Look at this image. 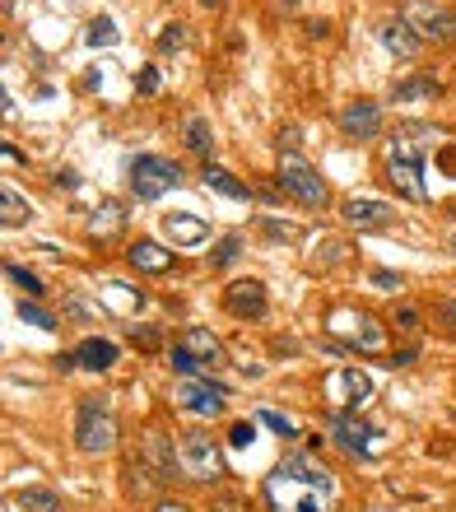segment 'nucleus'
Returning <instances> with one entry per match:
<instances>
[{"label": "nucleus", "instance_id": "10", "mask_svg": "<svg viewBox=\"0 0 456 512\" xmlns=\"http://www.w3.org/2000/svg\"><path fill=\"white\" fill-rule=\"evenodd\" d=\"M173 401L182 405L187 415H196V419H215V415H224L228 391L219 387V382H210V378H182L173 387Z\"/></svg>", "mask_w": 456, "mask_h": 512}, {"label": "nucleus", "instance_id": "13", "mask_svg": "<svg viewBox=\"0 0 456 512\" xmlns=\"http://www.w3.org/2000/svg\"><path fill=\"white\" fill-rule=\"evenodd\" d=\"M340 215H345V224H354V229H387L391 219H396V210H391L387 201H368V196H349V201L340 205Z\"/></svg>", "mask_w": 456, "mask_h": 512}, {"label": "nucleus", "instance_id": "31", "mask_svg": "<svg viewBox=\"0 0 456 512\" xmlns=\"http://www.w3.org/2000/svg\"><path fill=\"white\" fill-rule=\"evenodd\" d=\"M182 42H187V33H182V24H168V28H163V33H159V52H177Z\"/></svg>", "mask_w": 456, "mask_h": 512}, {"label": "nucleus", "instance_id": "41", "mask_svg": "<svg viewBox=\"0 0 456 512\" xmlns=\"http://www.w3.org/2000/svg\"><path fill=\"white\" fill-rule=\"evenodd\" d=\"M201 5H205V10H215V5H219V0H201Z\"/></svg>", "mask_w": 456, "mask_h": 512}, {"label": "nucleus", "instance_id": "42", "mask_svg": "<svg viewBox=\"0 0 456 512\" xmlns=\"http://www.w3.org/2000/svg\"><path fill=\"white\" fill-rule=\"evenodd\" d=\"M447 243H452V252H456V229H452V238H447Z\"/></svg>", "mask_w": 456, "mask_h": 512}, {"label": "nucleus", "instance_id": "5", "mask_svg": "<svg viewBox=\"0 0 456 512\" xmlns=\"http://www.w3.org/2000/svg\"><path fill=\"white\" fill-rule=\"evenodd\" d=\"M322 396L331 415H359V405L373 396V378L363 368H331L322 382Z\"/></svg>", "mask_w": 456, "mask_h": 512}, {"label": "nucleus", "instance_id": "20", "mask_svg": "<svg viewBox=\"0 0 456 512\" xmlns=\"http://www.w3.org/2000/svg\"><path fill=\"white\" fill-rule=\"evenodd\" d=\"M70 364H80V368H89V373H108L112 364H117V345L112 340H84L80 350H75V359Z\"/></svg>", "mask_w": 456, "mask_h": 512}, {"label": "nucleus", "instance_id": "9", "mask_svg": "<svg viewBox=\"0 0 456 512\" xmlns=\"http://www.w3.org/2000/svg\"><path fill=\"white\" fill-rule=\"evenodd\" d=\"M177 457H182V475L187 480H215V475H224V452L205 433H182L177 438Z\"/></svg>", "mask_w": 456, "mask_h": 512}, {"label": "nucleus", "instance_id": "40", "mask_svg": "<svg viewBox=\"0 0 456 512\" xmlns=\"http://www.w3.org/2000/svg\"><path fill=\"white\" fill-rule=\"evenodd\" d=\"M443 317L452 322V331H456V303H443Z\"/></svg>", "mask_w": 456, "mask_h": 512}, {"label": "nucleus", "instance_id": "6", "mask_svg": "<svg viewBox=\"0 0 456 512\" xmlns=\"http://www.w3.org/2000/svg\"><path fill=\"white\" fill-rule=\"evenodd\" d=\"M280 187L289 191L298 205H312V210L326 205V182L317 177V168H312L298 149H284L280 154Z\"/></svg>", "mask_w": 456, "mask_h": 512}, {"label": "nucleus", "instance_id": "28", "mask_svg": "<svg viewBox=\"0 0 456 512\" xmlns=\"http://www.w3.org/2000/svg\"><path fill=\"white\" fill-rule=\"evenodd\" d=\"M117 38L121 33L112 28V19H94V24H89V47H112Z\"/></svg>", "mask_w": 456, "mask_h": 512}, {"label": "nucleus", "instance_id": "21", "mask_svg": "<svg viewBox=\"0 0 456 512\" xmlns=\"http://www.w3.org/2000/svg\"><path fill=\"white\" fill-rule=\"evenodd\" d=\"M438 94H443V84L433 80V75H415V80H405V84H396V89H391V98H396V103H433Z\"/></svg>", "mask_w": 456, "mask_h": 512}, {"label": "nucleus", "instance_id": "7", "mask_svg": "<svg viewBox=\"0 0 456 512\" xmlns=\"http://www.w3.org/2000/svg\"><path fill=\"white\" fill-rule=\"evenodd\" d=\"M182 182V168L173 159H159V154H140L131 163V191L135 201H159L163 191H173Z\"/></svg>", "mask_w": 456, "mask_h": 512}, {"label": "nucleus", "instance_id": "30", "mask_svg": "<svg viewBox=\"0 0 456 512\" xmlns=\"http://www.w3.org/2000/svg\"><path fill=\"white\" fill-rule=\"evenodd\" d=\"M19 317H24L28 326H38V331H52V326H56L52 317H47V312L38 308V303H19Z\"/></svg>", "mask_w": 456, "mask_h": 512}, {"label": "nucleus", "instance_id": "22", "mask_svg": "<svg viewBox=\"0 0 456 512\" xmlns=\"http://www.w3.org/2000/svg\"><path fill=\"white\" fill-rule=\"evenodd\" d=\"M205 187L219 191V196H228V201H247V187H242L238 177L228 173V168H215V163H205Z\"/></svg>", "mask_w": 456, "mask_h": 512}, {"label": "nucleus", "instance_id": "1", "mask_svg": "<svg viewBox=\"0 0 456 512\" xmlns=\"http://www.w3.org/2000/svg\"><path fill=\"white\" fill-rule=\"evenodd\" d=\"M331 499H336V480L312 457H289L266 475L270 512H326Z\"/></svg>", "mask_w": 456, "mask_h": 512}, {"label": "nucleus", "instance_id": "27", "mask_svg": "<svg viewBox=\"0 0 456 512\" xmlns=\"http://www.w3.org/2000/svg\"><path fill=\"white\" fill-rule=\"evenodd\" d=\"M238 256H242V238H238V233H228V238H219L215 256H210V266H215V270H224V266H233Z\"/></svg>", "mask_w": 456, "mask_h": 512}, {"label": "nucleus", "instance_id": "37", "mask_svg": "<svg viewBox=\"0 0 456 512\" xmlns=\"http://www.w3.org/2000/svg\"><path fill=\"white\" fill-rule=\"evenodd\" d=\"M373 284H382V289H401V275H391V270H373Z\"/></svg>", "mask_w": 456, "mask_h": 512}, {"label": "nucleus", "instance_id": "19", "mask_svg": "<svg viewBox=\"0 0 456 512\" xmlns=\"http://www.w3.org/2000/svg\"><path fill=\"white\" fill-rule=\"evenodd\" d=\"M145 457H149V466L159 471V480H177L182 475V457H177V447L163 438V433H149L145 438Z\"/></svg>", "mask_w": 456, "mask_h": 512}, {"label": "nucleus", "instance_id": "17", "mask_svg": "<svg viewBox=\"0 0 456 512\" xmlns=\"http://www.w3.org/2000/svg\"><path fill=\"white\" fill-rule=\"evenodd\" d=\"M126 261H131L135 270H145V275H163V270H173V252L159 243H149V238H135L131 247H126Z\"/></svg>", "mask_w": 456, "mask_h": 512}, {"label": "nucleus", "instance_id": "18", "mask_svg": "<svg viewBox=\"0 0 456 512\" xmlns=\"http://www.w3.org/2000/svg\"><path fill=\"white\" fill-rule=\"evenodd\" d=\"M377 38H382V47H387L396 61H415V56H419V38L410 33V24H405V19H387V24L377 28Z\"/></svg>", "mask_w": 456, "mask_h": 512}, {"label": "nucleus", "instance_id": "4", "mask_svg": "<svg viewBox=\"0 0 456 512\" xmlns=\"http://www.w3.org/2000/svg\"><path fill=\"white\" fill-rule=\"evenodd\" d=\"M219 364H224V345L205 326H191L187 336L173 345V368L182 378H210V368Z\"/></svg>", "mask_w": 456, "mask_h": 512}, {"label": "nucleus", "instance_id": "2", "mask_svg": "<svg viewBox=\"0 0 456 512\" xmlns=\"http://www.w3.org/2000/svg\"><path fill=\"white\" fill-rule=\"evenodd\" d=\"M387 182L401 191L405 201H429L424 187V154L410 135H391L387 140Z\"/></svg>", "mask_w": 456, "mask_h": 512}, {"label": "nucleus", "instance_id": "11", "mask_svg": "<svg viewBox=\"0 0 456 512\" xmlns=\"http://www.w3.org/2000/svg\"><path fill=\"white\" fill-rule=\"evenodd\" d=\"M331 336H340L359 354H382L387 350V331H382L377 317H368V312H340L336 322H331Z\"/></svg>", "mask_w": 456, "mask_h": 512}, {"label": "nucleus", "instance_id": "26", "mask_svg": "<svg viewBox=\"0 0 456 512\" xmlns=\"http://www.w3.org/2000/svg\"><path fill=\"white\" fill-rule=\"evenodd\" d=\"M0 210H5V224H28V219H33V210H28V201H19V191H5V196H0Z\"/></svg>", "mask_w": 456, "mask_h": 512}, {"label": "nucleus", "instance_id": "23", "mask_svg": "<svg viewBox=\"0 0 456 512\" xmlns=\"http://www.w3.org/2000/svg\"><path fill=\"white\" fill-rule=\"evenodd\" d=\"M182 135H187V149H196V154H205V149L215 145V135H210V122H205V117H187Z\"/></svg>", "mask_w": 456, "mask_h": 512}, {"label": "nucleus", "instance_id": "12", "mask_svg": "<svg viewBox=\"0 0 456 512\" xmlns=\"http://www.w3.org/2000/svg\"><path fill=\"white\" fill-rule=\"evenodd\" d=\"M326 433H331V443L336 447H345L349 457H373L377 429L373 424H363L359 415H331L326 419Z\"/></svg>", "mask_w": 456, "mask_h": 512}, {"label": "nucleus", "instance_id": "39", "mask_svg": "<svg viewBox=\"0 0 456 512\" xmlns=\"http://www.w3.org/2000/svg\"><path fill=\"white\" fill-rule=\"evenodd\" d=\"M154 512H191V508H187V503H173V499H168V503H159Z\"/></svg>", "mask_w": 456, "mask_h": 512}, {"label": "nucleus", "instance_id": "34", "mask_svg": "<svg viewBox=\"0 0 456 512\" xmlns=\"http://www.w3.org/2000/svg\"><path fill=\"white\" fill-rule=\"evenodd\" d=\"M261 229H266L270 238H284V243H294V238H298L294 224H280V219H261Z\"/></svg>", "mask_w": 456, "mask_h": 512}, {"label": "nucleus", "instance_id": "29", "mask_svg": "<svg viewBox=\"0 0 456 512\" xmlns=\"http://www.w3.org/2000/svg\"><path fill=\"white\" fill-rule=\"evenodd\" d=\"M5 275H10V284H19V289H24V294H42V284H38V275H28L24 266H5Z\"/></svg>", "mask_w": 456, "mask_h": 512}, {"label": "nucleus", "instance_id": "14", "mask_svg": "<svg viewBox=\"0 0 456 512\" xmlns=\"http://www.w3.org/2000/svg\"><path fill=\"white\" fill-rule=\"evenodd\" d=\"M340 131L354 135V140H373V135L382 131V112H377V103H368V98L345 103V108H340Z\"/></svg>", "mask_w": 456, "mask_h": 512}, {"label": "nucleus", "instance_id": "25", "mask_svg": "<svg viewBox=\"0 0 456 512\" xmlns=\"http://www.w3.org/2000/svg\"><path fill=\"white\" fill-rule=\"evenodd\" d=\"M19 503H24L28 512H61V499H56L52 489H24Z\"/></svg>", "mask_w": 456, "mask_h": 512}, {"label": "nucleus", "instance_id": "16", "mask_svg": "<svg viewBox=\"0 0 456 512\" xmlns=\"http://www.w3.org/2000/svg\"><path fill=\"white\" fill-rule=\"evenodd\" d=\"M163 238L173 247H196L210 238V224L196 215H163Z\"/></svg>", "mask_w": 456, "mask_h": 512}, {"label": "nucleus", "instance_id": "8", "mask_svg": "<svg viewBox=\"0 0 456 512\" xmlns=\"http://www.w3.org/2000/svg\"><path fill=\"white\" fill-rule=\"evenodd\" d=\"M405 24H410V33H415L419 42H456V10H447V5H429V0H410L401 14Z\"/></svg>", "mask_w": 456, "mask_h": 512}, {"label": "nucleus", "instance_id": "15", "mask_svg": "<svg viewBox=\"0 0 456 512\" xmlns=\"http://www.w3.org/2000/svg\"><path fill=\"white\" fill-rule=\"evenodd\" d=\"M224 308L233 317H266V289L256 280H238L224 289Z\"/></svg>", "mask_w": 456, "mask_h": 512}, {"label": "nucleus", "instance_id": "3", "mask_svg": "<svg viewBox=\"0 0 456 512\" xmlns=\"http://www.w3.org/2000/svg\"><path fill=\"white\" fill-rule=\"evenodd\" d=\"M75 447L89 452V457H103V452L117 447V419H112L103 396H84L80 401V415H75Z\"/></svg>", "mask_w": 456, "mask_h": 512}, {"label": "nucleus", "instance_id": "36", "mask_svg": "<svg viewBox=\"0 0 456 512\" xmlns=\"http://www.w3.org/2000/svg\"><path fill=\"white\" fill-rule=\"evenodd\" d=\"M135 89H140V94H159V70H140Z\"/></svg>", "mask_w": 456, "mask_h": 512}, {"label": "nucleus", "instance_id": "32", "mask_svg": "<svg viewBox=\"0 0 456 512\" xmlns=\"http://www.w3.org/2000/svg\"><path fill=\"white\" fill-rule=\"evenodd\" d=\"M261 424H266V429H275V433H284V438L294 433V419H284L280 410H261Z\"/></svg>", "mask_w": 456, "mask_h": 512}, {"label": "nucleus", "instance_id": "33", "mask_svg": "<svg viewBox=\"0 0 456 512\" xmlns=\"http://www.w3.org/2000/svg\"><path fill=\"white\" fill-rule=\"evenodd\" d=\"M252 438H256V424H252V419L233 424V433H228V443H233V447H252Z\"/></svg>", "mask_w": 456, "mask_h": 512}, {"label": "nucleus", "instance_id": "35", "mask_svg": "<svg viewBox=\"0 0 456 512\" xmlns=\"http://www.w3.org/2000/svg\"><path fill=\"white\" fill-rule=\"evenodd\" d=\"M131 340L140 345V350H159V331H154V326H140V331H131Z\"/></svg>", "mask_w": 456, "mask_h": 512}, {"label": "nucleus", "instance_id": "24", "mask_svg": "<svg viewBox=\"0 0 456 512\" xmlns=\"http://www.w3.org/2000/svg\"><path fill=\"white\" fill-rule=\"evenodd\" d=\"M117 224H121V205L117 201H103L94 210V224H89V229H94L98 238H108V233H117Z\"/></svg>", "mask_w": 456, "mask_h": 512}, {"label": "nucleus", "instance_id": "38", "mask_svg": "<svg viewBox=\"0 0 456 512\" xmlns=\"http://www.w3.org/2000/svg\"><path fill=\"white\" fill-rule=\"evenodd\" d=\"M415 322H419V312L415 308H401V331H415Z\"/></svg>", "mask_w": 456, "mask_h": 512}]
</instances>
